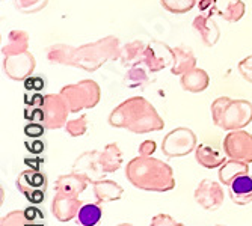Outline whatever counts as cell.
Listing matches in <instances>:
<instances>
[{"instance_id": "cell-12", "label": "cell", "mask_w": 252, "mask_h": 226, "mask_svg": "<svg viewBox=\"0 0 252 226\" xmlns=\"http://www.w3.org/2000/svg\"><path fill=\"white\" fill-rule=\"evenodd\" d=\"M73 172L86 178L89 184L103 179L104 172L100 166V151H86L77 157V160L73 165Z\"/></svg>"}, {"instance_id": "cell-22", "label": "cell", "mask_w": 252, "mask_h": 226, "mask_svg": "<svg viewBox=\"0 0 252 226\" xmlns=\"http://www.w3.org/2000/svg\"><path fill=\"white\" fill-rule=\"evenodd\" d=\"M94 187V195L97 199V203H103V202H113V200H118L121 199L124 189L115 183L112 179H100L97 183L93 184Z\"/></svg>"}, {"instance_id": "cell-13", "label": "cell", "mask_w": 252, "mask_h": 226, "mask_svg": "<svg viewBox=\"0 0 252 226\" xmlns=\"http://www.w3.org/2000/svg\"><path fill=\"white\" fill-rule=\"evenodd\" d=\"M82 207L79 196H68L63 193H56L52 200V213L59 222H70L77 217Z\"/></svg>"}, {"instance_id": "cell-3", "label": "cell", "mask_w": 252, "mask_h": 226, "mask_svg": "<svg viewBox=\"0 0 252 226\" xmlns=\"http://www.w3.org/2000/svg\"><path fill=\"white\" fill-rule=\"evenodd\" d=\"M126 176L139 190L163 193L175 189L172 168L154 157H134L126 166Z\"/></svg>"}, {"instance_id": "cell-40", "label": "cell", "mask_w": 252, "mask_h": 226, "mask_svg": "<svg viewBox=\"0 0 252 226\" xmlns=\"http://www.w3.org/2000/svg\"><path fill=\"white\" fill-rule=\"evenodd\" d=\"M156 152V142L154 141H144L139 145V155L150 157Z\"/></svg>"}, {"instance_id": "cell-6", "label": "cell", "mask_w": 252, "mask_h": 226, "mask_svg": "<svg viewBox=\"0 0 252 226\" xmlns=\"http://www.w3.org/2000/svg\"><path fill=\"white\" fill-rule=\"evenodd\" d=\"M198 146L196 134L186 127H178L169 131L162 142V152L168 158L185 157L193 152Z\"/></svg>"}, {"instance_id": "cell-15", "label": "cell", "mask_w": 252, "mask_h": 226, "mask_svg": "<svg viewBox=\"0 0 252 226\" xmlns=\"http://www.w3.org/2000/svg\"><path fill=\"white\" fill-rule=\"evenodd\" d=\"M171 56H172L171 73L174 76H183L185 73L196 68V56L190 47H186V45L174 47L171 49Z\"/></svg>"}, {"instance_id": "cell-29", "label": "cell", "mask_w": 252, "mask_h": 226, "mask_svg": "<svg viewBox=\"0 0 252 226\" xmlns=\"http://www.w3.org/2000/svg\"><path fill=\"white\" fill-rule=\"evenodd\" d=\"M246 6L242 0H231L228 6L225 8V11H219L218 15H220L225 21L228 23H236L239 20H242V17L245 15Z\"/></svg>"}, {"instance_id": "cell-34", "label": "cell", "mask_w": 252, "mask_h": 226, "mask_svg": "<svg viewBox=\"0 0 252 226\" xmlns=\"http://www.w3.org/2000/svg\"><path fill=\"white\" fill-rule=\"evenodd\" d=\"M25 118L29 122H42L44 124V119H45L44 107H29V106H26V109H25Z\"/></svg>"}, {"instance_id": "cell-4", "label": "cell", "mask_w": 252, "mask_h": 226, "mask_svg": "<svg viewBox=\"0 0 252 226\" xmlns=\"http://www.w3.org/2000/svg\"><path fill=\"white\" fill-rule=\"evenodd\" d=\"M212 119L216 127L234 131L252 122V103L248 100H233L219 97L212 103Z\"/></svg>"}, {"instance_id": "cell-2", "label": "cell", "mask_w": 252, "mask_h": 226, "mask_svg": "<svg viewBox=\"0 0 252 226\" xmlns=\"http://www.w3.org/2000/svg\"><path fill=\"white\" fill-rule=\"evenodd\" d=\"M109 124L136 134L160 131L165 127L163 118L144 97H131L117 106L109 115Z\"/></svg>"}, {"instance_id": "cell-7", "label": "cell", "mask_w": 252, "mask_h": 226, "mask_svg": "<svg viewBox=\"0 0 252 226\" xmlns=\"http://www.w3.org/2000/svg\"><path fill=\"white\" fill-rule=\"evenodd\" d=\"M15 186L18 192L25 196L31 203H41L45 198V190H47V176L41 170L28 169L23 170L17 181Z\"/></svg>"}, {"instance_id": "cell-17", "label": "cell", "mask_w": 252, "mask_h": 226, "mask_svg": "<svg viewBox=\"0 0 252 226\" xmlns=\"http://www.w3.org/2000/svg\"><path fill=\"white\" fill-rule=\"evenodd\" d=\"M192 28L195 29V32L199 33V36L202 38V42L207 45V47H213L220 36L219 28L212 20L210 15L202 14V15L195 17V20L192 23Z\"/></svg>"}, {"instance_id": "cell-28", "label": "cell", "mask_w": 252, "mask_h": 226, "mask_svg": "<svg viewBox=\"0 0 252 226\" xmlns=\"http://www.w3.org/2000/svg\"><path fill=\"white\" fill-rule=\"evenodd\" d=\"M160 5L171 14H186L192 11L196 5V0H160Z\"/></svg>"}, {"instance_id": "cell-33", "label": "cell", "mask_w": 252, "mask_h": 226, "mask_svg": "<svg viewBox=\"0 0 252 226\" xmlns=\"http://www.w3.org/2000/svg\"><path fill=\"white\" fill-rule=\"evenodd\" d=\"M45 125L42 122H29L25 125V134L29 139H39L45 133Z\"/></svg>"}, {"instance_id": "cell-10", "label": "cell", "mask_w": 252, "mask_h": 226, "mask_svg": "<svg viewBox=\"0 0 252 226\" xmlns=\"http://www.w3.org/2000/svg\"><path fill=\"white\" fill-rule=\"evenodd\" d=\"M195 200L198 205L207 211H216L222 207L225 200L223 189L213 179H202L195 189Z\"/></svg>"}, {"instance_id": "cell-44", "label": "cell", "mask_w": 252, "mask_h": 226, "mask_svg": "<svg viewBox=\"0 0 252 226\" xmlns=\"http://www.w3.org/2000/svg\"><path fill=\"white\" fill-rule=\"evenodd\" d=\"M215 226H223V225H215Z\"/></svg>"}, {"instance_id": "cell-16", "label": "cell", "mask_w": 252, "mask_h": 226, "mask_svg": "<svg viewBox=\"0 0 252 226\" xmlns=\"http://www.w3.org/2000/svg\"><path fill=\"white\" fill-rule=\"evenodd\" d=\"M88 179L83 178L82 175L71 172L68 175H61L56 183H55V190L56 193H63L68 196H79L83 193L88 187Z\"/></svg>"}, {"instance_id": "cell-19", "label": "cell", "mask_w": 252, "mask_h": 226, "mask_svg": "<svg viewBox=\"0 0 252 226\" xmlns=\"http://www.w3.org/2000/svg\"><path fill=\"white\" fill-rule=\"evenodd\" d=\"M195 160L198 162V165H201L205 169H216L220 168L226 160L225 155L218 151L216 148L205 145V143H199L195 149Z\"/></svg>"}, {"instance_id": "cell-9", "label": "cell", "mask_w": 252, "mask_h": 226, "mask_svg": "<svg viewBox=\"0 0 252 226\" xmlns=\"http://www.w3.org/2000/svg\"><path fill=\"white\" fill-rule=\"evenodd\" d=\"M44 112H45V119L44 125L47 130H58L66 125V118L70 112L66 101L61 94H49L45 95L44 103Z\"/></svg>"}, {"instance_id": "cell-1", "label": "cell", "mask_w": 252, "mask_h": 226, "mask_svg": "<svg viewBox=\"0 0 252 226\" xmlns=\"http://www.w3.org/2000/svg\"><path fill=\"white\" fill-rule=\"evenodd\" d=\"M120 39L117 36H106L80 47L55 44L47 50V59L53 65L76 66L93 73L101 68L107 60L120 57Z\"/></svg>"}, {"instance_id": "cell-23", "label": "cell", "mask_w": 252, "mask_h": 226, "mask_svg": "<svg viewBox=\"0 0 252 226\" xmlns=\"http://www.w3.org/2000/svg\"><path fill=\"white\" fill-rule=\"evenodd\" d=\"M123 165V152L117 142L109 143L100 152V166L104 173L117 172Z\"/></svg>"}, {"instance_id": "cell-20", "label": "cell", "mask_w": 252, "mask_h": 226, "mask_svg": "<svg viewBox=\"0 0 252 226\" xmlns=\"http://www.w3.org/2000/svg\"><path fill=\"white\" fill-rule=\"evenodd\" d=\"M209 85H210V77L204 70H201V68H193V70L181 76L183 89L192 94L202 92V90L209 87Z\"/></svg>"}, {"instance_id": "cell-35", "label": "cell", "mask_w": 252, "mask_h": 226, "mask_svg": "<svg viewBox=\"0 0 252 226\" xmlns=\"http://www.w3.org/2000/svg\"><path fill=\"white\" fill-rule=\"evenodd\" d=\"M25 87L29 92H41L45 87V80L42 76H29L25 80Z\"/></svg>"}, {"instance_id": "cell-37", "label": "cell", "mask_w": 252, "mask_h": 226, "mask_svg": "<svg viewBox=\"0 0 252 226\" xmlns=\"http://www.w3.org/2000/svg\"><path fill=\"white\" fill-rule=\"evenodd\" d=\"M45 95H41L39 92H29L26 90L25 94V104L29 107H44Z\"/></svg>"}, {"instance_id": "cell-41", "label": "cell", "mask_w": 252, "mask_h": 226, "mask_svg": "<svg viewBox=\"0 0 252 226\" xmlns=\"http://www.w3.org/2000/svg\"><path fill=\"white\" fill-rule=\"evenodd\" d=\"M29 166H32L31 169H35V170H39V165L44 163V160H41V158H26L25 160Z\"/></svg>"}, {"instance_id": "cell-27", "label": "cell", "mask_w": 252, "mask_h": 226, "mask_svg": "<svg viewBox=\"0 0 252 226\" xmlns=\"http://www.w3.org/2000/svg\"><path fill=\"white\" fill-rule=\"evenodd\" d=\"M156 47H157V42L154 41L147 45V50H145L144 63L148 68V71H151V73H158L166 66V57H165L163 52L157 50Z\"/></svg>"}, {"instance_id": "cell-30", "label": "cell", "mask_w": 252, "mask_h": 226, "mask_svg": "<svg viewBox=\"0 0 252 226\" xmlns=\"http://www.w3.org/2000/svg\"><path fill=\"white\" fill-rule=\"evenodd\" d=\"M47 3H49V0H15L14 6L21 14L32 15V14L42 11L47 6Z\"/></svg>"}, {"instance_id": "cell-8", "label": "cell", "mask_w": 252, "mask_h": 226, "mask_svg": "<svg viewBox=\"0 0 252 226\" xmlns=\"http://www.w3.org/2000/svg\"><path fill=\"white\" fill-rule=\"evenodd\" d=\"M223 152L233 160L252 163V134L245 130L230 131L223 139Z\"/></svg>"}, {"instance_id": "cell-11", "label": "cell", "mask_w": 252, "mask_h": 226, "mask_svg": "<svg viewBox=\"0 0 252 226\" xmlns=\"http://www.w3.org/2000/svg\"><path fill=\"white\" fill-rule=\"evenodd\" d=\"M35 57L31 52H25L20 55L5 56L3 70L11 80H23L25 82L35 71Z\"/></svg>"}, {"instance_id": "cell-32", "label": "cell", "mask_w": 252, "mask_h": 226, "mask_svg": "<svg viewBox=\"0 0 252 226\" xmlns=\"http://www.w3.org/2000/svg\"><path fill=\"white\" fill-rule=\"evenodd\" d=\"M126 82H127L130 86H133V87H136V86H142V85H145V83L148 82V76H147V73L142 70V68H141L139 65H137V66H131L130 70L127 71Z\"/></svg>"}, {"instance_id": "cell-24", "label": "cell", "mask_w": 252, "mask_h": 226, "mask_svg": "<svg viewBox=\"0 0 252 226\" xmlns=\"http://www.w3.org/2000/svg\"><path fill=\"white\" fill-rule=\"evenodd\" d=\"M2 52L5 56H12V55H20L29 52V35L25 30L14 29L8 33L6 44L2 47Z\"/></svg>"}, {"instance_id": "cell-25", "label": "cell", "mask_w": 252, "mask_h": 226, "mask_svg": "<svg viewBox=\"0 0 252 226\" xmlns=\"http://www.w3.org/2000/svg\"><path fill=\"white\" fill-rule=\"evenodd\" d=\"M249 173V165L245 162H239V160H226L220 168H219V181L223 186H230L233 181L242 175Z\"/></svg>"}, {"instance_id": "cell-36", "label": "cell", "mask_w": 252, "mask_h": 226, "mask_svg": "<svg viewBox=\"0 0 252 226\" xmlns=\"http://www.w3.org/2000/svg\"><path fill=\"white\" fill-rule=\"evenodd\" d=\"M239 73L243 77V80L252 83V55L239 62Z\"/></svg>"}, {"instance_id": "cell-14", "label": "cell", "mask_w": 252, "mask_h": 226, "mask_svg": "<svg viewBox=\"0 0 252 226\" xmlns=\"http://www.w3.org/2000/svg\"><path fill=\"white\" fill-rule=\"evenodd\" d=\"M0 226H44V216L35 207L15 210L2 217Z\"/></svg>"}, {"instance_id": "cell-5", "label": "cell", "mask_w": 252, "mask_h": 226, "mask_svg": "<svg viewBox=\"0 0 252 226\" xmlns=\"http://www.w3.org/2000/svg\"><path fill=\"white\" fill-rule=\"evenodd\" d=\"M59 94L66 101L71 113H79L86 109H93L100 103L101 89L94 80H80L63 86Z\"/></svg>"}, {"instance_id": "cell-43", "label": "cell", "mask_w": 252, "mask_h": 226, "mask_svg": "<svg viewBox=\"0 0 252 226\" xmlns=\"http://www.w3.org/2000/svg\"><path fill=\"white\" fill-rule=\"evenodd\" d=\"M174 226H186V225H185V223H175Z\"/></svg>"}, {"instance_id": "cell-18", "label": "cell", "mask_w": 252, "mask_h": 226, "mask_svg": "<svg viewBox=\"0 0 252 226\" xmlns=\"http://www.w3.org/2000/svg\"><path fill=\"white\" fill-rule=\"evenodd\" d=\"M230 187V196L236 205H248L252 202V176L249 173L236 178Z\"/></svg>"}, {"instance_id": "cell-21", "label": "cell", "mask_w": 252, "mask_h": 226, "mask_svg": "<svg viewBox=\"0 0 252 226\" xmlns=\"http://www.w3.org/2000/svg\"><path fill=\"white\" fill-rule=\"evenodd\" d=\"M145 50H147V44H144L142 41L136 39L133 42L126 44L124 47L120 52V60L124 66H137L144 63L145 59Z\"/></svg>"}, {"instance_id": "cell-26", "label": "cell", "mask_w": 252, "mask_h": 226, "mask_svg": "<svg viewBox=\"0 0 252 226\" xmlns=\"http://www.w3.org/2000/svg\"><path fill=\"white\" fill-rule=\"evenodd\" d=\"M103 217L100 203H83L80 207L76 222L80 226H95Z\"/></svg>"}, {"instance_id": "cell-42", "label": "cell", "mask_w": 252, "mask_h": 226, "mask_svg": "<svg viewBox=\"0 0 252 226\" xmlns=\"http://www.w3.org/2000/svg\"><path fill=\"white\" fill-rule=\"evenodd\" d=\"M117 226H133L131 223H120V225H117Z\"/></svg>"}, {"instance_id": "cell-31", "label": "cell", "mask_w": 252, "mask_h": 226, "mask_svg": "<svg viewBox=\"0 0 252 226\" xmlns=\"http://www.w3.org/2000/svg\"><path fill=\"white\" fill-rule=\"evenodd\" d=\"M65 131L71 136V138H80L88 131V116L80 115L76 119H70L65 125Z\"/></svg>"}, {"instance_id": "cell-39", "label": "cell", "mask_w": 252, "mask_h": 226, "mask_svg": "<svg viewBox=\"0 0 252 226\" xmlns=\"http://www.w3.org/2000/svg\"><path fill=\"white\" fill-rule=\"evenodd\" d=\"M25 146H26V149H28L29 152H32V154H35V155L44 152V149H45V143H44V141H41V138H39V139L26 141Z\"/></svg>"}, {"instance_id": "cell-38", "label": "cell", "mask_w": 252, "mask_h": 226, "mask_svg": "<svg viewBox=\"0 0 252 226\" xmlns=\"http://www.w3.org/2000/svg\"><path fill=\"white\" fill-rule=\"evenodd\" d=\"M177 222L169 216V214H165V213H160L157 216H154L151 219V223L150 226H174Z\"/></svg>"}]
</instances>
